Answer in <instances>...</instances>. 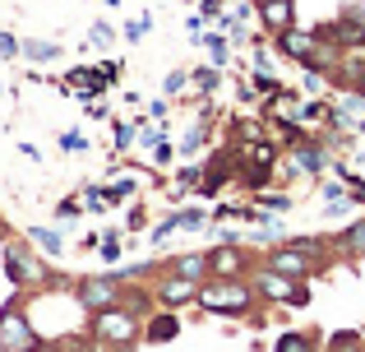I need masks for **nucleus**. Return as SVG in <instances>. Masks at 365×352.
Returning <instances> with one entry per match:
<instances>
[{
    "label": "nucleus",
    "instance_id": "f257e3e1",
    "mask_svg": "<svg viewBox=\"0 0 365 352\" xmlns=\"http://www.w3.org/2000/svg\"><path fill=\"white\" fill-rule=\"evenodd\" d=\"M255 301H259V292L250 278H208L199 288V306L208 316H250Z\"/></svg>",
    "mask_w": 365,
    "mask_h": 352
},
{
    "label": "nucleus",
    "instance_id": "f03ea898",
    "mask_svg": "<svg viewBox=\"0 0 365 352\" xmlns=\"http://www.w3.org/2000/svg\"><path fill=\"white\" fill-rule=\"evenodd\" d=\"M88 334L98 338V343L116 348V352H130L143 338V316H134V311L120 301V306L102 311V316H88Z\"/></svg>",
    "mask_w": 365,
    "mask_h": 352
},
{
    "label": "nucleus",
    "instance_id": "7ed1b4c3",
    "mask_svg": "<svg viewBox=\"0 0 365 352\" xmlns=\"http://www.w3.org/2000/svg\"><path fill=\"white\" fill-rule=\"evenodd\" d=\"M0 264H5V278L14 283L19 292H24V288H51V283H61L42 260H37V246H24V241H5V246H0Z\"/></svg>",
    "mask_w": 365,
    "mask_h": 352
},
{
    "label": "nucleus",
    "instance_id": "20e7f679",
    "mask_svg": "<svg viewBox=\"0 0 365 352\" xmlns=\"http://www.w3.org/2000/svg\"><path fill=\"white\" fill-rule=\"evenodd\" d=\"M0 352H42V334H37L24 297H9L0 306Z\"/></svg>",
    "mask_w": 365,
    "mask_h": 352
},
{
    "label": "nucleus",
    "instance_id": "39448f33",
    "mask_svg": "<svg viewBox=\"0 0 365 352\" xmlns=\"http://www.w3.org/2000/svg\"><path fill=\"white\" fill-rule=\"evenodd\" d=\"M125 288H130V283L120 278V269L88 273V278H74V301L83 306V316H102V311H111V306L125 301Z\"/></svg>",
    "mask_w": 365,
    "mask_h": 352
},
{
    "label": "nucleus",
    "instance_id": "423d86ee",
    "mask_svg": "<svg viewBox=\"0 0 365 352\" xmlns=\"http://www.w3.org/2000/svg\"><path fill=\"white\" fill-rule=\"evenodd\" d=\"M250 283H255L259 301H268V306H305V301H310V288H305L301 278H287V273L268 269V264H255Z\"/></svg>",
    "mask_w": 365,
    "mask_h": 352
},
{
    "label": "nucleus",
    "instance_id": "0eeeda50",
    "mask_svg": "<svg viewBox=\"0 0 365 352\" xmlns=\"http://www.w3.org/2000/svg\"><path fill=\"white\" fill-rule=\"evenodd\" d=\"M199 288H204V283H195V278H185V273L162 264L158 283H153V301H158L162 311H185L190 301H199Z\"/></svg>",
    "mask_w": 365,
    "mask_h": 352
},
{
    "label": "nucleus",
    "instance_id": "6e6552de",
    "mask_svg": "<svg viewBox=\"0 0 365 352\" xmlns=\"http://www.w3.org/2000/svg\"><path fill=\"white\" fill-rule=\"evenodd\" d=\"M255 273V255L241 241H217L208 251V278H250Z\"/></svg>",
    "mask_w": 365,
    "mask_h": 352
},
{
    "label": "nucleus",
    "instance_id": "1a4fd4ad",
    "mask_svg": "<svg viewBox=\"0 0 365 352\" xmlns=\"http://www.w3.org/2000/svg\"><path fill=\"white\" fill-rule=\"evenodd\" d=\"M282 167H287V176H324V167H329V149H324V139H296L292 149L282 154Z\"/></svg>",
    "mask_w": 365,
    "mask_h": 352
},
{
    "label": "nucleus",
    "instance_id": "9d476101",
    "mask_svg": "<svg viewBox=\"0 0 365 352\" xmlns=\"http://www.w3.org/2000/svg\"><path fill=\"white\" fill-rule=\"evenodd\" d=\"M314 33H319L324 42H333L342 56H351V51H361V46H365V19L347 9L342 19H333V24H319Z\"/></svg>",
    "mask_w": 365,
    "mask_h": 352
},
{
    "label": "nucleus",
    "instance_id": "9b49d317",
    "mask_svg": "<svg viewBox=\"0 0 365 352\" xmlns=\"http://www.w3.org/2000/svg\"><path fill=\"white\" fill-rule=\"evenodd\" d=\"M301 93L296 89H282V93H273V98L259 107V116L268 121V126H292V121H301Z\"/></svg>",
    "mask_w": 365,
    "mask_h": 352
},
{
    "label": "nucleus",
    "instance_id": "f8f14e48",
    "mask_svg": "<svg viewBox=\"0 0 365 352\" xmlns=\"http://www.w3.org/2000/svg\"><path fill=\"white\" fill-rule=\"evenodd\" d=\"M333 84H338L342 93H361L365 98V56H356V51L342 56V65L333 70Z\"/></svg>",
    "mask_w": 365,
    "mask_h": 352
},
{
    "label": "nucleus",
    "instance_id": "ddd939ff",
    "mask_svg": "<svg viewBox=\"0 0 365 352\" xmlns=\"http://www.w3.org/2000/svg\"><path fill=\"white\" fill-rule=\"evenodd\" d=\"M259 24L268 28V33H287V28H296V0H273V5H259Z\"/></svg>",
    "mask_w": 365,
    "mask_h": 352
},
{
    "label": "nucleus",
    "instance_id": "4468645a",
    "mask_svg": "<svg viewBox=\"0 0 365 352\" xmlns=\"http://www.w3.org/2000/svg\"><path fill=\"white\" fill-rule=\"evenodd\" d=\"M176 334H180V316L176 311H162V316L143 320V338H148V343H171Z\"/></svg>",
    "mask_w": 365,
    "mask_h": 352
},
{
    "label": "nucleus",
    "instance_id": "2eb2a0df",
    "mask_svg": "<svg viewBox=\"0 0 365 352\" xmlns=\"http://www.w3.org/2000/svg\"><path fill=\"white\" fill-rule=\"evenodd\" d=\"M28 241L37 246V255H46V260H61L65 255V236L61 227H28Z\"/></svg>",
    "mask_w": 365,
    "mask_h": 352
},
{
    "label": "nucleus",
    "instance_id": "dca6fc26",
    "mask_svg": "<svg viewBox=\"0 0 365 352\" xmlns=\"http://www.w3.org/2000/svg\"><path fill=\"white\" fill-rule=\"evenodd\" d=\"M167 269L185 273V278H195V283H208V251H195V255H176V260H167Z\"/></svg>",
    "mask_w": 365,
    "mask_h": 352
},
{
    "label": "nucleus",
    "instance_id": "f3484780",
    "mask_svg": "<svg viewBox=\"0 0 365 352\" xmlns=\"http://www.w3.org/2000/svg\"><path fill=\"white\" fill-rule=\"evenodd\" d=\"M61 42H46V37H24V61H33V65H51V61H61Z\"/></svg>",
    "mask_w": 365,
    "mask_h": 352
},
{
    "label": "nucleus",
    "instance_id": "a211bd4d",
    "mask_svg": "<svg viewBox=\"0 0 365 352\" xmlns=\"http://www.w3.org/2000/svg\"><path fill=\"white\" fill-rule=\"evenodd\" d=\"M333 251H338V255H351V260H365V218H356V223L338 236V246H333Z\"/></svg>",
    "mask_w": 365,
    "mask_h": 352
},
{
    "label": "nucleus",
    "instance_id": "6ab92c4d",
    "mask_svg": "<svg viewBox=\"0 0 365 352\" xmlns=\"http://www.w3.org/2000/svg\"><path fill=\"white\" fill-rule=\"evenodd\" d=\"M282 236H287V227L277 223V213H259L255 218V232H250L255 246H273V241H282Z\"/></svg>",
    "mask_w": 365,
    "mask_h": 352
},
{
    "label": "nucleus",
    "instance_id": "aec40b11",
    "mask_svg": "<svg viewBox=\"0 0 365 352\" xmlns=\"http://www.w3.org/2000/svg\"><path fill=\"white\" fill-rule=\"evenodd\" d=\"M273 352H319V338L305 334V329H292V334L277 338V348H273Z\"/></svg>",
    "mask_w": 365,
    "mask_h": 352
},
{
    "label": "nucleus",
    "instance_id": "412c9836",
    "mask_svg": "<svg viewBox=\"0 0 365 352\" xmlns=\"http://www.w3.org/2000/svg\"><path fill=\"white\" fill-rule=\"evenodd\" d=\"M199 42L213 51V65H217V70H227V61H232V42H227L222 33H199Z\"/></svg>",
    "mask_w": 365,
    "mask_h": 352
},
{
    "label": "nucleus",
    "instance_id": "4be33fe9",
    "mask_svg": "<svg viewBox=\"0 0 365 352\" xmlns=\"http://www.w3.org/2000/svg\"><path fill=\"white\" fill-rule=\"evenodd\" d=\"M171 186H176V190H199V186H204V163L176 167V176H171Z\"/></svg>",
    "mask_w": 365,
    "mask_h": 352
},
{
    "label": "nucleus",
    "instance_id": "5701e85b",
    "mask_svg": "<svg viewBox=\"0 0 365 352\" xmlns=\"http://www.w3.org/2000/svg\"><path fill=\"white\" fill-rule=\"evenodd\" d=\"M83 195H65L61 204H56V223L61 227H70V223H79V213H83V204H79Z\"/></svg>",
    "mask_w": 365,
    "mask_h": 352
},
{
    "label": "nucleus",
    "instance_id": "b1692460",
    "mask_svg": "<svg viewBox=\"0 0 365 352\" xmlns=\"http://www.w3.org/2000/svg\"><path fill=\"white\" fill-rule=\"evenodd\" d=\"M365 348V334H356V329H342V334L329 338V352H361Z\"/></svg>",
    "mask_w": 365,
    "mask_h": 352
},
{
    "label": "nucleus",
    "instance_id": "393cba45",
    "mask_svg": "<svg viewBox=\"0 0 365 352\" xmlns=\"http://www.w3.org/2000/svg\"><path fill=\"white\" fill-rule=\"evenodd\" d=\"M180 89H195V74H190V70H171L167 84H162V93H167V98H180Z\"/></svg>",
    "mask_w": 365,
    "mask_h": 352
},
{
    "label": "nucleus",
    "instance_id": "a878e982",
    "mask_svg": "<svg viewBox=\"0 0 365 352\" xmlns=\"http://www.w3.org/2000/svg\"><path fill=\"white\" fill-rule=\"evenodd\" d=\"M255 204H259V213H287V208H292V199H287V195H268V190H259Z\"/></svg>",
    "mask_w": 365,
    "mask_h": 352
},
{
    "label": "nucleus",
    "instance_id": "bb28decb",
    "mask_svg": "<svg viewBox=\"0 0 365 352\" xmlns=\"http://www.w3.org/2000/svg\"><path fill=\"white\" fill-rule=\"evenodd\" d=\"M134 190H139V181H111V186H107V204L116 208L120 199H130V195H134Z\"/></svg>",
    "mask_w": 365,
    "mask_h": 352
},
{
    "label": "nucleus",
    "instance_id": "cd10ccee",
    "mask_svg": "<svg viewBox=\"0 0 365 352\" xmlns=\"http://www.w3.org/2000/svg\"><path fill=\"white\" fill-rule=\"evenodd\" d=\"M190 74H195V89H199V93H217V84H222L217 65H213V70H190Z\"/></svg>",
    "mask_w": 365,
    "mask_h": 352
},
{
    "label": "nucleus",
    "instance_id": "c85d7f7f",
    "mask_svg": "<svg viewBox=\"0 0 365 352\" xmlns=\"http://www.w3.org/2000/svg\"><path fill=\"white\" fill-rule=\"evenodd\" d=\"M98 251H102V260H107V264H116V260H120V232H116V227H111V232L102 236Z\"/></svg>",
    "mask_w": 365,
    "mask_h": 352
},
{
    "label": "nucleus",
    "instance_id": "c756f323",
    "mask_svg": "<svg viewBox=\"0 0 365 352\" xmlns=\"http://www.w3.org/2000/svg\"><path fill=\"white\" fill-rule=\"evenodd\" d=\"M176 223L185 227V232H195V227H204V223H208V213H204V208H180Z\"/></svg>",
    "mask_w": 365,
    "mask_h": 352
},
{
    "label": "nucleus",
    "instance_id": "7c9ffc66",
    "mask_svg": "<svg viewBox=\"0 0 365 352\" xmlns=\"http://www.w3.org/2000/svg\"><path fill=\"white\" fill-rule=\"evenodd\" d=\"M14 56H24V42L14 33H0V61H14Z\"/></svg>",
    "mask_w": 365,
    "mask_h": 352
},
{
    "label": "nucleus",
    "instance_id": "2f4dec72",
    "mask_svg": "<svg viewBox=\"0 0 365 352\" xmlns=\"http://www.w3.org/2000/svg\"><path fill=\"white\" fill-rule=\"evenodd\" d=\"M171 232H180V223H176V213H171V218H162V223H158V227H153V232H148V236H153V241H167V236H171Z\"/></svg>",
    "mask_w": 365,
    "mask_h": 352
},
{
    "label": "nucleus",
    "instance_id": "473e14b6",
    "mask_svg": "<svg viewBox=\"0 0 365 352\" xmlns=\"http://www.w3.org/2000/svg\"><path fill=\"white\" fill-rule=\"evenodd\" d=\"M61 149H65V154H83V149H88V139L74 135V130H65V135H61Z\"/></svg>",
    "mask_w": 365,
    "mask_h": 352
},
{
    "label": "nucleus",
    "instance_id": "72a5a7b5",
    "mask_svg": "<svg viewBox=\"0 0 365 352\" xmlns=\"http://www.w3.org/2000/svg\"><path fill=\"white\" fill-rule=\"evenodd\" d=\"M148 28H153V19L143 14V19H134V24H125V37H130V42H139V37L148 33Z\"/></svg>",
    "mask_w": 365,
    "mask_h": 352
},
{
    "label": "nucleus",
    "instance_id": "f704fd0d",
    "mask_svg": "<svg viewBox=\"0 0 365 352\" xmlns=\"http://www.w3.org/2000/svg\"><path fill=\"white\" fill-rule=\"evenodd\" d=\"M111 37H116V28H111L107 19H98V24H93V42H98V46H107Z\"/></svg>",
    "mask_w": 365,
    "mask_h": 352
},
{
    "label": "nucleus",
    "instance_id": "c9c22d12",
    "mask_svg": "<svg viewBox=\"0 0 365 352\" xmlns=\"http://www.w3.org/2000/svg\"><path fill=\"white\" fill-rule=\"evenodd\" d=\"M139 144H143V149H158V144H162V130H158V126H143V130H139Z\"/></svg>",
    "mask_w": 365,
    "mask_h": 352
},
{
    "label": "nucleus",
    "instance_id": "e433bc0d",
    "mask_svg": "<svg viewBox=\"0 0 365 352\" xmlns=\"http://www.w3.org/2000/svg\"><path fill=\"white\" fill-rule=\"evenodd\" d=\"M268 70H273V56L264 46H255V74H268Z\"/></svg>",
    "mask_w": 365,
    "mask_h": 352
},
{
    "label": "nucleus",
    "instance_id": "4c0bfd02",
    "mask_svg": "<svg viewBox=\"0 0 365 352\" xmlns=\"http://www.w3.org/2000/svg\"><path fill=\"white\" fill-rule=\"evenodd\" d=\"M134 139H139V135H134V126H116V149H130Z\"/></svg>",
    "mask_w": 365,
    "mask_h": 352
},
{
    "label": "nucleus",
    "instance_id": "58836bf2",
    "mask_svg": "<svg viewBox=\"0 0 365 352\" xmlns=\"http://www.w3.org/2000/svg\"><path fill=\"white\" fill-rule=\"evenodd\" d=\"M125 227H130V232H139V227H143V204H134L130 213H125Z\"/></svg>",
    "mask_w": 365,
    "mask_h": 352
},
{
    "label": "nucleus",
    "instance_id": "ea45409f",
    "mask_svg": "<svg viewBox=\"0 0 365 352\" xmlns=\"http://www.w3.org/2000/svg\"><path fill=\"white\" fill-rule=\"evenodd\" d=\"M171 154H176V149H171V144H167V139H162V144H158V149H153V163H171Z\"/></svg>",
    "mask_w": 365,
    "mask_h": 352
},
{
    "label": "nucleus",
    "instance_id": "a19ab883",
    "mask_svg": "<svg viewBox=\"0 0 365 352\" xmlns=\"http://www.w3.org/2000/svg\"><path fill=\"white\" fill-rule=\"evenodd\" d=\"M222 5H227V0H204V9H199V14H204V19H217V14H222Z\"/></svg>",
    "mask_w": 365,
    "mask_h": 352
},
{
    "label": "nucleus",
    "instance_id": "79ce46f5",
    "mask_svg": "<svg viewBox=\"0 0 365 352\" xmlns=\"http://www.w3.org/2000/svg\"><path fill=\"white\" fill-rule=\"evenodd\" d=\"M83 352H116V348H107V343H98V338L88 334V343H83Z\"/></svg>",
    "mask_w": 365,
    "mask_h": 352
},
{
    "label": "nucleus",
    "instance_id": "37998d69",
    "mask_svg": "<svg viewBox=\"0 0 365 352\" xmlns=\"http://www.w3.org/2000/svg\"><path fill=\"white\" fill-rule=\"evenodd\" d=\"M356 135H361V139H365V121H356Z\"/></svg>",
    "mask_w": 365,
    "mask_h": 352
},
{
    "label": "nucleus",
    "instance_id": "c03bdc74",
    "mask_svg": "<svg viewBox=\"0 0 365 352\" xmlns=\"http://www.w3.org/2000/svg\"><path fill=\"white\" fill-rule=\"evenodd\" d=\"M98 5H111V9H116V5H120V0H98Z\"/></svg>",
    "mask_w": 365,
    "mask_h": 352
},
{
    "label": "nucleus",
    "instance_id": "a18cd8bd",
    "mask_svg": "<svg viewBox=\"0 0 365 352\" xmlns=\"http://www.w3.org/2000/svg\"><path fill=\"white\" fill-rule=\"evenodd\" d=\"M255 5H273V0H255Z\"/></svg>",
    "mask_w": 365,
    "mask_h": 352
},
{
    "label": "nucleus",
    "instance_id": "49530a36",
    "mask_svg": "<svg viewBox=\"0 0 365 352\" xmlns=\"http://www.w3.org/2000/svg\"><path fill=\"white\" fill-rule=\"evenodd\" d=\"M0 236H5V223H0Z\"/></svg>",
    "mask_w": 365,
    "mask_h": 352
},
{
    "label": "nucleus",
    "instance_id": "de8ad7c7",
    "mask_svg": "<svg viewBox=\"0 0 365 352\" xmlns=\"http://www.w3.org/2000/svg\"><path fill=\"white\" fill-rule=\"evenodd\" d=\"M0 93H5V84H0Z\"/></svg>",
    "mask_w": 365,
    "mask_h": 352
},
{
    "label": "nucleus",
    "instance_id": "09e8293b",
    "mask_svg": "<svg viewBox=\"0 0 365 352\" xmlns=\"http://www.w3.org/2000/svg\"><path fill=\"white\" fill-rule=\"evenodd\" d=\"M361 352H365V348H361Z\"/></svg>",
    "mask_w": 365,
    "mask_h": 352
}]
</instances>
